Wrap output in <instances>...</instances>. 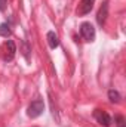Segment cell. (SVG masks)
I'll list each match as a JSON object with an SVG mask.
<instances>
[{"instance_id":"obj_8","label":"cell","mask_w":126,"mask_h":127,"mask_svg":"<svg viewBox=\"0 0 126 127\" xmlns=\"http://www.w3.org/2000/svg\"><path fill=\"white\" fill-rule=\"evenodd\" d=\"M10 25L7 24V22H3V24H0V35H3V37H7V35H10Z\"/></svg>"},{"instance_id":"obj_4","label":"cell","mask_w":126,"mask_h":127,"mask_svg":"<svg viewBox=\"0 0 126 127\" xmlns=\"http://www.w3.org/2000/svg\"><path fill=\"white\" fill-rule=\"evenodd\" d=\"M94 117L95 120L104 127H110L111 126V117L105 112V111H101V109H95L94 111Z\"/></svg>"},{"instance_id":"obj_7","label":"cell","mask_w":126,"mask_h":127,"mask_svg":"<svg viewBox=\"0 0 126 127\" xmlns=\"http://www.w3.org/2000/svg\"><path fill=\"white\" fill-rule=\"evenodd\" d=\"M46 38H48V44H49L51 49H57L60 46V37H58V34L55 31H49Z\"/></svg>"},{"instance_id":"obj_9","label":"cell","mask_w":126,"mask_h":127,"mask_svg":"<svg viewBox=\"0 0 126 127\" xmlns=\"http://www.w3.org/2000/svg\"><path fill=\"white\" fill-rule=\"evenodd\" d=\"M108 99H110V102L117 103V102H120V93L117 90H110L108 92Z\"/></svg>"},{"instance_id":"obj_2","label":"cell","mask_w":126,"mask_h":127,"mask_svg":"<svg viewBox=\"0 0 126 127\" xmlns=\"http://www.w3.org/2000/svg\"><path fill=\"white\" fill-rule=\"evenodd\" d=\"M43 109H45L43 100H42V99H37V100H34V102L30 103V106H28V109H27V115H28L30 118H37L39 115L43 114Z\"/></svg>"},{"instance_id":"obj_11","label":"cell","mask_w":126,"mask_h":127,"mask_svg":"<svg viewBox=\"0 0 126 127\" xmlns=\"http://www.w3.org/2000/svg\"><path fill=\"white\" fill-rule=\"evenodd\" d=\"M6 4H7V0H0V10L1 12L6 10Z\"/></svg>"},{"instance_id":"obj_1","label":"cell","mask_w":126,"mask_h":127,"mask_svg":"<svg viewBox=\"0 0 126 127\" xmlns=\"http://www.w3.org/2000/svg\"><path fill=\"white\" fill-rule=\"evenodd\" d=\"M15 52H16V46H15L13 40H7L3 44V47H1V58H3V61H6V62L12 61L15 58Z\"/></svg>"},{"instance_id":"obj_6","label":"cell","mask_w":126,"mask_h":127,"mask_svg":"<svg viewBox=\"0 0 126 127\" xmlns=\"http://www.w3.org/2000/svg\"><path fill=\"white\" fill-rule=\"evenodd\" d=\"M107 16H108V1H104L102 6H101L99 10H98V15H96V21H98V24H99L101 27L105 24Z\"/></svg>"},{"instance_id":"obj_10","label":"cell","mask_w":126,"mask_h":127,"mask_svg":"<svg viewBox=\"0 0 126 127\" xmlns=\"http://www.w3.org/2000/svg\"><path fill=\"white\" fill-rule=\"evenodd\" d=\"M116 124H117V127H126L125 118L122 115H116Z\"/></svg>"},{"instance_id":"obj_3","label":"cell","mask_w":126,"mask_h":127,"mask_svg":"<svg viewBox=\"0 0 126 127\" xmlns=\"http://www.w3.org/2000/svg\"><path fill=\"white\" fill-rule=\"evenodd\" d=\"M80 35L86 41H94L95 40V28L91 22H83L80 25Z\"/></svg>"},{"instance_id":"obj_5","label":"cell","mask_w":126,"mask_h":127,"mask_svg":"<svg viewBox=\"0 0 126 127\" xmlns=\"http://www.w3.org/2000/svg\"><path fill=\"white\" fill-rule=\"evenodd\" d=\"M94 3H95V0H80V4H79V7H77V15H79V16L88 15V13L92 10Z\"/></svg>"}]
</instances>
